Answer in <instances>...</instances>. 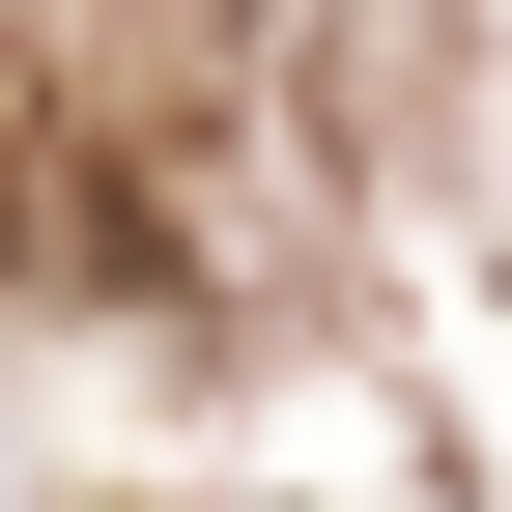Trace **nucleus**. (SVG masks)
Returning a JSON list of instances; mask_svg holds the SVG:
<instances>
[{
	"label": "nucleus",
	"mask_w": 512,
	"mask_h": 512,
	"mask_svg": "<svg viewBox=\"0 0 512 512\" xmlns=\"http://www.w3.org/2000/svg\"><path fill=\"white\" fill-rule=\"evenodd\" d=\"M0 256H29L57 313H114L171 228H143V171H114V143H0Z\"/></svg>",
	"instance_id": "obj_1"
}]
</instances>
